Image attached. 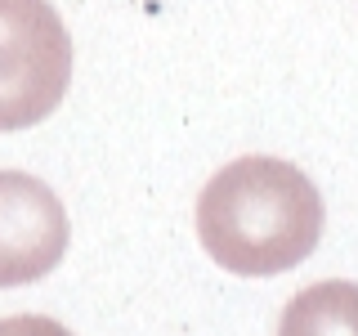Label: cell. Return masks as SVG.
<instances>
[{"mask_svg":"<svg viewBox=\"0 0 358 336\" xmlns=\"http://www.w3.org/2000/svg\"><path fill=\"white\" fill-rule=\"evenodd\" d=\"M322 193L282 157H238L197 197V238L206 255L242 278L305 265L322 238Z\"/></svg>","mask_w":358,"mask_h":336,"instance_id":"obj_1","label":"cell"},{"mask_svg":"<svg viewBox=\"0 0 358 336\" xmlns=\"http://www.w3.org/2000/svg\"><path fill=\"white\" fill-rule=\"evenodd\" d=\"M72 81V41L50 0H0V130L41 126Z\"/></svg>","mask_w":358,"mask_h":336,"instance_id":"obj_2","label":"cell"},{"mask_svg":"<svg viewBox=\"0 0 358 336\" xmlns=\"http://www.w3.org/2000/svg\"><path fill=\"white\" fill-rule=\"evenodd\" d=\"M67 255V211L50 184L0 171V287L45 278Z\"/></svg>","mask_w":358,"mask_h":336,"instance_id":"obj_3","label":"cell"},{"mask_svg":"<svg viewBox=\"0 0 358 336\" xmlns=\"http://www.w3.org/2000/svg\"><path fill=\"white\" fill-rule=\"evenodd\" d=\"M278 336H358V283L331 278L287 300Z\"/></svg>","mask_w":358,"mask_h":336,"instance_id":"obj_4","label":"cell"},{"mask_svg":"<svg viewBox=\"0 0 358 336\" xmlns=\"http://www.w3.org/2000/svg\"><path fill=\"white\" fill-rule=\"evenodd\" d=\"M0 336H72V332L45 314H18V318H0Z\"/></svg>","mask_w":358,"mask_h":336,"instance_id":"obj_5","label":"cell"}]
</instances>
